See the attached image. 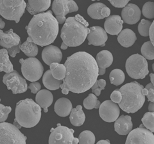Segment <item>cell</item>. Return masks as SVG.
<instances>
[{
	"instance_id": "cell-1",
	"label": "cell",
	"mask_w": 154,
	"mask_h": 144,
	"mask_svg": "<svg viewBox=\"0 0 154 144\" xmlns=\"http://www.w3.org/2000/svg\"><path fill=\"white\" fill-rule=\"evenodd\" d=\"M64 65L66 74L60 85L62 93H83L91 88L98 77V66L94 57L79 52L67 57Z\"/></svg>"
},
{
	"instance_id": "cell-2",
	"label": "cell",
	"mask_w": 154,
	"mask_h": 144,
	"mask_svg": "<svg viewBox=\"0 0 154 144\" xmlns=\"http://www.w3.org/2000/svg\"><path fill=\"white\" fill-rule=\"evenodd\" d=\"M28 41L41 46H46L54 42L59 33V22L53 16L52 11L35 14L25 27Z\"/></svg>"
},
{
	"instance_id": "cell-3",
	"label": "cell",
	"mask_w": 154,
	"mask_h": 144,
	"mask_svg": "<svg viewBox=\"0 0 154 144\" xmlns=\"http://www.w3.org/2000/svg\"><path fill=\"white\" fill-rule=\"evenodd\" d=\"M89 23L80 14L67 18L61 30L60 37L68 47L83 44L89 32Z\"/></svg>"
},
{
	"instance_id": "cell-4",
	"label": "cell",
	"mask_w": 154,
	"mask_h": 144,
	"mask_svg": "<svg viewBox=\"0 0 154 144\" xmlns=\"http://www.w3.org/2000/svg\"><path fill=\"white\" fill-rule=\"evenodd\" d=\"M144 86L136 81L127 83L119 89L122 99L119 107L127 113H135L141 109L145 102V96L142 93Z\"/></svg>"
},
{
	"instance_id": "cell-5",
	"label": "cell",
	"mask_w": 154,
	"mask_h": 144,
	"mask_svg": "<svg viewBox=\"0 0 154 144\" xmlns=\"http://www.w3.org/2000/svg\"><path fill=\"white\" fill-rule=\"evenodd\" d=\"M41 108L31 99L21 100L16 104L15 121L23 127L32 128L40 122Z\"/></svg>"
},
{
	"instance_id": "cell-6",
	"label": "cell",
	"mask_w": 154,
	"mask_h": 144,
	"mask_svg": "<svg viewBox=\"0 0 154 144\" xmlns=\"http://www.w3.org/2000/svg\"><path fill=\"white\" fill-rule=\"evenodd\" d=\"M26 7L25 0H0V15L7 20L18 23Z\"/></svg>"
},
{
	"instance_id": "cell-7",
	"label": "cell",
	"mask_w": 154,
	"mask_h": 144,
	"mask_svg": "<svg viewBox=\"0 0 154 144\" xmlns=\"http://www.w3.org/2000/svg\"><path fill=\"white\" fill-rule=\"evenodd\" d=\"M125 69L130 77L134 79H143L149 73L146 59L138 54L128 57L125 63Z\"/></svg>"
},
{
	"instance_id": "cell-8",
	"label": "cell",
	"mask_w": 154,
	"mask_h": 144,
	"mask_svg": "<svg viewBox=\"0 0 154 144\" xmlns=\"http://www.w3.org/2000/svg\"><path fill=\"white\" fill-rule=\"evenodd\" d=\"M27 137L14 124L0 123V144H25Z\"/></svg>"
},
{
	"instance_id": "cell-9",
	"label": "cell",
	"mask_w": 154,
	"mask_h": 144,
	"mask_svg": "<svg viewBox=\"0 0 154 144\" xmlns=\"http://www.w3.org/2000/svg\"><path fill=\"white\" fill-rule=\"evenodd\" d=\"M22 74L26 80L34 82L39 80L44 72V67L40 61L35 57L19 59Z\"/></svg>"
},
{
	"instance_id": "cell-10",
	"label": "cell",
	"mask_w": 154,
	"mask_h": 144,
	"mask_svg": "<svg viewBox=\"0 0 154 144\" xmlns=\"http://www.w3.org/2000/svg\"><path fill=\"white\" fill-rule=\"evenodd\" d=\"M48 140L50 144H78L79 138L74 137L75 131L73 129L57 124L56 128H52Z\"/></svg>"
},
{
	"instance_id": "cell-11",
	"label": "cell",
	"mask_w": 154,
	"mask_h": 144,
	"mask_svg": "<svg viewBox=\"0 0 154 144\" xmlns=\"http://www.w3.org/2000/svg\"><path fill=\"white\" fill-rule=\"evenodd\" d=\"M3 83L6 85L7 89L11 90L14 95L23 93L28 89L25 79L15 70L5 74L3 77Z\"/></svg>"
},
{
	"instance_id": "cell-12",
	"label": "cell",
	"mask_w": 154,
	"mask_h": 144,
	"mask_svg": "<svg viewBox=\"0 0 154 144\" xmlns=\"http://www.w3.org/2000/svg\"><path fill=\"white\" fill-rule=\"evenodd\" d=\"M78 11L79 7L74 0H54L52 3V11L59 24L64 23L67 14Z\"/></svg>"
},
{
	"instance_id": "cell-13",
	"label": "cell",
	"mask_w": 154,
	"mask_h": 144,
	"mask_svg": "<svg viewBox=\"0 0 154 144\" xmlns=\"http://www.w3.org/2000/svg\"><path fill=\"white\" fill-rule=\"evenodd\" d=\"M126 144H154V134L143 124L135 129H132L128 134Z\"/></svg>"
},
{
	"instance_id": "cell-14",
	"label": "cell",
	"mask_w": 154,
	"mask_h": 144,
	"mask_svg": "<svg viewBox=\"0 0 154 144\" xmlns=\"http://www.w3.org/2000/svg\"><path fill=\"white\" fill-rule=\"evenodd\" d=\"M98 109L100 118L106 122H115L119 116V107L112 100H105L100 104Z\"/></svg>"
},
{
	"instance_id": "cell-15",
	"label": "cell",
	"mask_w": 154,
	"mask_h": 144,
	"mask_svg": "<svg viewBox=\"0 0 154 144\" xmlns=\"http://www.w3.org/2000/svg\"><path fill=\"white\" fill-rule=\"evenodd\" d=\"M89 45L104 46L108 39L107 33L103 28L94 26L89 28V32L87 36Z\"/></svg>"
},
{
	"instance_id": "cell-16",
	"label": "cell",
	"mask_w": 154,
	"mask_h": 144,
	"mask_svg": "<svg viewBox=\"0 0 154 144\" xmlns=\"http://www.w3.org/2000/svg\"><path fill=\"white\" fill-rule=\"evenodd\" d=\"M141 11L136 5L127 4L122 11V19L125 23L134 25L140 20Z\"/></svg>"
},
{
	"instance_id": "cell-17",
	"label": "cell",
	"mask_w": 154,
	"mask_h": 144,
	"mask_svg": "<svg viewBox=\"0 0 154 144\" xmlns=\"http://www.w3.org/2000/svg\"><path fill=\"white\" fill-rule=\"evenodd\" d=\"M42 59L46 64L50 66L53 62H60L62 59V53L57 46L49 45L43 49Z\"/></svg>"
},
{
	"instance_id": "cell-18",
	"label": "cell",
	"mask_w": 154,
	"mask_h": 144,
	"mask_svg": "<svg viewBox=\"0 0 154 144\" xmlns=\"http://www.w3.org/2000/svg\"><path fill=\"white\" fill-rule=\"evenodd\" d=\"M123 23V21L119 15L109 16L104 23L105 30L110 35H118L122 30Z\"/></svg>"
},
{
	"instance_id": "cell-19",
	"label": "cell",
	"mask_w": 154,
	"mask_h": 144,
	"mask_svg": "<svg viewBox=\"0 0 154 144\" xmlns=\"http://www.w3.org/2000/svg\"><path fill=\"white\" fill-rule=\"evenodd\" d=\"M88 14L93 20H103L110 16V9L102 3H94L88 7Z\"/></svg>"
},
{
	"instance_id": "cell-20",
	"label": "cell",
	"mask_w": 154,
	"mask_h": 144,
	"mask_svg": "<svg viewBox=\"0 0 154 144\" xmlns=\"http://www.w3.org/2000/svg\"><path fill=\"white\" fill-rule=\"evenodd\" d=\"M133 128L132 118L129 115H122L114 122V130L119 135H127Z\"/></svg>"
},
{
	"instance_id": "cell-21",
	"label": "cell",
	"mask_w": 154,
	"mask_h": 144,
	"mask_svg": "<svg viewBox=\"0 0 154 144\" xmlns=\"http://www.w3.org/2000/svg\"><path fill=\"white\" fill-rule=\"evenodd\" d=\"M21 38L12 29L9 30L6 32H4L0 29V46L5 49L17 46L20 44Z\"/></svg>"
},
{
	"instance_id": "cell-22",
	"label": "cell",
	"mask_w": 154,
	"mask_h": 144,
	"mask_svg": "<svg viewBox=\"0 0 154 144\" xmlns=\"http://www.w3.org/2000/svg\"><path fill=\"white\" fill-rule=\"evenodd\" d=\"M51 6V0H28L26 10L32 15L46 11Z\"/></svg>"
},
{
	"instance_id": "cell-23",
	"label": "cell",
	"mask_w": 154,
	"mask_h": 144,
	"mask_svg": "<svg viewBox=\"0 0 154 144\" xmlns=\"http://www.w3.org/2000/svg\"><path fill=\"white\" fill-rule=\"evenodd\" d=\"M35 101L41 108L44 109V111L47 113L48 111V108L50 106L54 101V96L49 90L41 89L37 93Z\"/></svg>"
},
{
	"instance_id": "cell-24",
	"label": "cell",
	"mask_w": 154,
	"mask_h": 144,
	"mask_svg": "<svg viewBox=\"0 0 154 144\" xmlns=\"http://www.w3.org/2000/svg\"><path fill=\"white\" fill-rule=\"evenodd\" d=\"M72 109H73V105L68 99L62 97L55 102L54 110L55 113L59 117H67L69 115Z\"/></svg>"
},
{
	"instance_id": "cell-25",
	"label": "cell",
	"mask_w": 154,
	"mask_h": 144,
	"mask_svg": "<svg viewBox=\"0 0 154 144\" xmlns=\"http://www.w3.org/2000/svg\"><path fill=\"white\" fill-rule=\"evenodd\" d=\"M136 40L137 37L136 33L129 28L122 30L118 36V42L125 48L132 46Z\"/></svg>"
},
{
	"instance_id": "cell-26",
	"label": "cell",
	"mask_w": 154,
	"mask_h": 144,
	"mask_svg": "<svg viewBox=\"0 0 154 144\" xmlns=\"http://www.w3.org/2000/svg\"><path fill=\"white\" fill-rule=\"evenodd\" d=\"M69 121L71 124L75 127L82 126L85 121V114L82 105H78L75 108L72 109L69 114Z\"/></svg>"
},
{
	"instance_id": "cell-27",
	"label": "cell",
	"mask_w": 154,
	"mask_h": 144,
	"mask_svg": "<svg viewBox=\"0 0 154 144\" xmlns=\"http://www.w3.org/2000/svg\"><path fill=\"white\" fill-rule=\"evenodd\" d=\"M113 55L108 50H102L98 53L96 57V61L98 68H107L111 66L113 62Z\"/></svg>"
},
{
	"instance_id": "cell-28",
	"label": "cell",
	"mask_w": 154,
	"mask_h": 144,
	"mask_svg": "<svg viewBox=\"0 0 154 144\" xmlns=\"http://www.w3.org/2000/svg\"><path fill=\"white\" fill-rule=\"evenodd\" d=\"M42 83L48 89L54 91L59 89L62 83V80L55 79L51 74V70H48L43 75Z\"/></svg>"
},
{
	"instance_id": "cell-29",
	"label": "cell",
	"mask_w": 154,
	"mask_h": 144,
	"mask_svg": "<svg viewBox=\"0 0 154 144\" xmlns=\"http://www.w3.org/2000/svg\"><path fill=\"white\" fill-rule=\"evenodd\" d=\"M14 70V66L9 59V55L6 49H0V72L9 73Z\"/></svg>"
},
{
	"instance_id": "cell-30",
	"label": "cell",
	"mask_w": 154,
	"mask_h": 144,
	"mask_svg": "<svg viewBox=\"0 0 154 144\" xmlns=\"http://www.w3.org/2000/svg\"><path fill=\"white\" fill-rule=\"evenodd\" d=\"M51 74L57 80H63L66 74V68L64 64L59 62H53L50 65Z\"/></svg>"
},
{
	"instance_id": "cell-31",
	"label": "cell",
	"mask_w": 154,
	"mask_h": 144,
	"mask_svg": "<svg viewBox=\"0 0 154 144\" xmlns=\"http://www.w3.org/2000/svg\"><path fill=\"white\" fill-rule=\"evenodd\" d=\"M21 50L29 57H34L38 54V46L35 43L26 40L20 45Z\"/></svg>"
},
{
	"instance_id": "cell-32",
	"label": "cell",
	"mask_w": 154,
	"mask_h": 144,
	"mask_svg": "<svg viewBox=\"0 0 154 144\" xmlns=\"http://www.w3.org/2000/svg\"><path fill=\"white\" fill-rule=\"evenodd\" d=\"M109 79L110 83L118 86L123 83L125 79V75L122 70L114 69L110 73Z\"/></svg>"
},
{
	"instance_id": "cell-33",
	"label": "cell",
	"mask_w": 154,
	"mask_h": 144,
	"mask_svg": "<svg viewBox=\"0 0 154 144\" xmlns=\"http://www.w3.org/2000/svg\"><path fill=\"white\" fill-rule=\"evenodd\" d=\"M84 106L86 109L91 110L94 108H98L101 103L98 100L97 96L94 93H91L86 97L83 102Z\"/></svg>"
},
{
	"instance_id": "cell-34",
	"label": "cell",
	"mask_w": 154,
	"mask_h": 144,
	"mask_svg": "<svg viewBox=\"0 0 154 144\" xmlns=\"http://www.w3.org/2000/svg\"><path fill=\"white\" fill-rule=\"evenodd\" d=\"M142 55L148 60L154 59V46L151 41H146L142 45L141 49Z\"/></svg>"
},
{
	"instance_id": "cell-35",
	"label": "cell",
	"mask_w": 154,
	"mask_h": 144,
	"mask_svg": "<svg viewBox=\"0 0 154 144\" xmlns=\"http://www.w3.org/2000/svg\"><path fill=\"white\" fill-rule=\"evenodd\" d=\"M78 138L79 143L80 144H94L96 141V137L94 133L88 130L82 132Z\"/></svg>"
},
{
	"instance_id": "cell-36",
	"label": "cell",
	"mask_w": 154,
	"mask_h": 144,
	"mask_svg": "<svg viewBox=\"0 0 154 144\" xmlns=\"http://www.w3.org/2000/svg\"><path fill=\"white\" fill-rule=\"evenodd\" d=\"M144 126L152 133L154 132V112H146L141 119Z\"/></svg>"
},
{
	"instance_id": "cell-37",
	"label": "cell",
	"mask_w": 154,
	"mask_h": 144,
	"mask_svg": "<svg viewBox=\"0 0 154 144\" xmlns=\"http://www.w3.org/2000/svg\"><path fill=\"white\" fill-rule=\"evenodd\" d=\"M151 21L143 19L138 25V32L139 34L143 37L149 36V32L151 26Z\"/></svg>"
},
{
	"instance_id": "cell-38",
	"label": "cell",
	"mask_w": 154,
	"mask_h": 144,
	"mask_svg": "<svg viewBox=\"0 0 154 144\" xmlns=\"http://www.w3.org/2000/svg\"><path fill=\"white\" fill-rule=\"evenodd\" d=\"M144 17L148 19L154 18V2H148L144 3L142 9Z\"/></svg>"
},
{
	"instance_id": "cell-39",
	"label": "cell",
	"mask_w": 154,
	"mask_h": 144,
	"mask_svg": "<svg viewBox=\"0 0 154 144\" xmlns=\"http://www.w3.org/2000/svg\"><path fill=\"white\" fill-rule=\"evenodd\" d=\"M105 86L106 81L104 79L96 80L94 84L93 85L92 87H91L92 93L97 96V97H98L101 94V92H102V90L105 89Z\"/></svg>"
},
{
	"instance_id": "cell-40",
	"label": "cell",
	"mask_w": 154,
	"mask_h": 144,
	"mask_svg": "<svg viewBox=\"0 0 154 144\" xmlns=\"http://www.w3.org/2000/svg\"><path fill=\"white\" fill-rule=\"evenodd\" d=\"M11 111V107L5 106V105L0 104V123L7 121L8 117V114Z\"/></svg>"
},
{
	"instance_id": "cell-41",
	"label": "cell",
	"mask_w": 154,
	"mask_h": 144,
	"mask_svg": "<svg viewBox=\"0 0 154 144\" xmlns=\"http://www.w3.org/2000/svg\"><path fill=\"white\" fill-rule=\"evenodd\" d=\"M112 6L116 8H123L131 0H108Z\"/></svg>"
},
{
	"instance_id": "cell-42",
	"label": "cell",
	"mask_w": 154,
	"mask_h": 144,
	"mask_svg": "<svg viewBox=\"0 0 154 144\" xmlns=\"http://www.w3.org/2000/svg\"><path fill=\"white\" fill-rule=\"evenodd\" d=\"M110 100H112V102L119 104L122 99V93L120 92V91L119 90H114V92L110 95Z\"/></svg>"
},
{
	"instance_id": "cell-43",
	"label": "cell",
	"mask_w": 154,
	"mask_h": 144,
	"mask_svg": "<svg viewBox=\"0 0 154 144\" xmlns=\"http://www.w3.org/2000/svg\"><path fill=\"white\" fill-rule=\"evenodd\" d=\"M28 88L30 89L31 92L33 94H36L38 91H40L41 89V85L37 81H34V82H32L28 86Z\"/></svg>"
},
{
	"instance_id": "cell-44",
	"label": "cell",
	"mask_w": 154,
	"mask_h": 144,
	"mask_svg": "<svg viewBox=\"0 0 154 144\" xmlns=\"http://www.w3.org/2000/svg\"><path fill=\"white\" fill-rule=\"evenodd\" d=\"M20 45H21L19 44L17 46H14L13 47L9 48V49H7L8 53V55H11V57H13V58H14V57H16V55L20 52V50H21Z\"/></svg>"
},
{
	"instance_id": "cell-45",
	"label": "cell",
	"mask_w": 154,
	"mask_h": 144,
	"mask_svg": "<svg viewBox=\"0 0 154 144\" xmlns=\"http://www.w3.org/2000/svg\"><path fill=\"white\" fill-rule=\"evenodd\" d=\"M149 37H150L151 42L154 46V21L151 24V26L150 28V32H149Z\"/></svg>"
},
{
	"instance_id": "cell-46",
	"label": "cell",
	"mask_w": 154,
	"mask_h": 144,
	"mask_svg": "<svg viewBox=\"0 0 154 144\" xmlns=\"http://www.w3.org/2000/svg\"><path fill=\"white\" fill-rule=\"evenodd\" d=\"M147 99L149 101L154 103V89H148V93L146 95Z\"/></svg>"
},
{
	"instance_id": "cell-47",
	"label": "cell",
	"mask_w": 154,
	"mask_h": 144,
	"mask_svg": "<svg viewBox=\"0 0 154 144\" xmlns=\"http://www.w3.org/2000/svg\"><path fill=\"white\" fill-rule=\"evenodd\" d=\"M148 110L150 112H154V103L151 102L148 105Z\"/></svg>"
},
{
	"instance_id": "cell-48",
	"label": "cell",
	"mask_w": 154,
	"mask_h": 144,
	"mask_svg": "<svg viewBox=\"0 0 154 144\" xmlns=\"http://www.w3.org/2000/svg\"><path fill=\"white\" fill-rule=\"evenodd\" d=\"M106 69L102 68H98V75H103L105 74Z\"/></svg>"
},
{
	"instance_id": "cell-49",
	"label": "cell",
	"mask_w": 154,
	"mask_h": 144,
	"mask_svg": "<svg viewBox=\"0 0 154 144\" xmlns=\"http://www.w3.org/2000/svg\"><path fill=\"white\" fill-rule=\"evenodd\" d=\"M98 144H110V142L109 140H101L97 142Z\"/></svg>"
},
{
	"instance_id": "cell-50",
	"label": "cell",
	"mask_w": 154,
	"mask_h": 144,
	"mask_svg": "<svg viewBox=\"0 0 154 144\" xmlns=\"http://www.w3.org/2000/svg\"><path fill=\"white\" fill-rule=\"evenodd\" d=\"M5 27V23L2 20V19L0 17V29H3Z\"/></svg>"
},
{
	"instance_id": "cell-51",
	"label": "cell",
	"mask_w": 154,
	"mask_h": 144,
	"mask_svg": "<svg viewBox=\"0 0 154 144\" xmlns=\"http://www.w3.org/2000/svg\"><path fill=\"white\" fill-rule=\"evenodd\" d=\"M145 88H146L147 89H154V86L152 84V83H149V84H148L146 86Z\"/></svg>"
},
{
	"instance_id": "cell-52",
	"label": "cell",
	"mask_w": 154,
	"mask_h": 144,
	"mask_svg": "<svg viewBox=\"0 0 154 144\" xmlns=\"http://www.w3.org/2000/svg\"><path fill=\"white\" fill-rule=\"evenodd\" d=\"M142 93L144 95V96H146L148 93V89H147L146 88H143L142 89Z\"/></svg>"
},
{
	"instance_id": "cell-53",
	"label": "cell",
	"mask_w": 154,
	"mask_h": 144,
	"mask_svg": "<svg viewBox=\"0 0 154 144\" xmlns=\"http://www.w3.org/2000/svg\"><path fill=\"white\" fill-rule=\"evenodd\" d=\"M67 48H68V46H67L64 42H62V45H61V49L62 50H66Z\"/></svg>"
},
{
	"instance_id": "cell-54",
	"label": "cell",
	"mask_w": 154,
	"mask_h": 144,
	"mask_svg": "<svg viewBox=\"0 0 154 144\" xmlns=\"http://www.w3.org/2000/svg\"><path fill=\"white\" fill-rule=\"evenodd\" d=\"M150 77L151 83L154 86V74H150Z\"/></svg>"
},
{
	"instance_id": "cell-55",
	"label": "cell",
	"mask_w": 154,
	"mask_h": 144,
	"mask_svg": "<svg viewBox=\"0 0 154 144\" xmlns=\"http://www.w3.org/2000/svg\"><path fill=\"white\" fill-rule=\"evenodd\" d=\"M13 124L14 125V126H16L17 127H18L19 129H20V128L21 127V126H20V125H19V124H18V122H17L16 121H15V120H14V121Z\"/></svg>"
},
{
	"instance_id": "cell-56",
	"label": "cell",
	"mask_w": 154,
	"mask_h": 144,
	"mask_svg": "<svg viewBox=\"0 0 154 144\" xmlns=\"http://www.w3.org/2000/svg\"><path fill=\"white\" fill-rule=\"evenodd\" d=\"M152 70H153V71H154V63L152 64Z\"/></svg>"
},
{
	"instance_id": "cell-57",
	"label": "cell",
	"mask_w": 154,
	"mask_h": 144,
	"mask_svg": "<svg viewBox=\"0 0 154 144\" xmlns=\"http://www.w3.org/2000/svg\"><path fill=\"white\" fill-rule=\"evenodd\" d=\"M91 1H95V0H91ZM98 1H100V0H98Z\"/></svg>"
},
{
	"instance_id": "cell-58",
	"label": "cell",
	"mask_w": 154,
	"mask_h": 144,
	"mask_svg": "<svg viewBox=\"0 0 154 144\" xmlns=\"http://www.w3.org/2000/svg\"><path fill=\"white\" fill-rule=\"evenodd\" d=\"M0 102H1V99H0Z\"/></svg>"
},
{
	"instance_id": "cell-59",
	"label": "cell",
	"mask_w": 154,
	"mask_h": 144,
	"mask_svg": "<svg viewBox=\"0 0 154 144\" xmlns=\"http://www.w3.org/2000/svg\"><path fill=\"white\" fill-rule=\"evenodd\" d=\"M153 133H154V132H153Z\"/></svg>"
}]
</instances>
